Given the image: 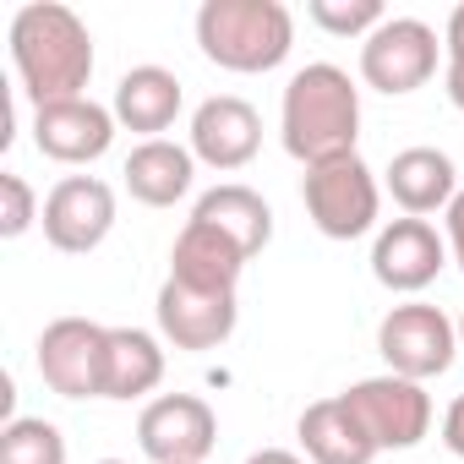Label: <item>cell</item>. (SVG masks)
Masks as SVG:
<instances>
[{"label": "cell", "mask_w": 464, "mask_h": 464, "mask_svg": "<svg viewBox=\"0 0 464 464\" xmlns=\"http://www.w3.org/2000/svg\"><path fill=\"white\" fill-rule=\"evenodd\" d=\"M164 382V344L148 328H110L104 399H142Z\"/></svg>", "instance_id": "44dd1931"}, {"label": "cell", "mask_w": 464, "mask_h": 464, "mask_svg": "<svg viewBox=\"0 0 464 464\" xmlns=\"http://www.w3.org/2000/svg\"><path fill=\"white\" fill-rule=\"evenodd\" d=\"M191 218L213 224L218 236H224V241H236L246 257H257V252L274 241V208L263 202V191H252V186H241V180L202 191L197 208H191Z\"/></svg>", "instance_id": "ffe728a7"}, {"label": "cell", "mask_w": 464, "mask_h": 464, "mask_svg": "<svg viewBox=\"0 0 464 464\" xmlns=\"http://www.w3.org/2000/svg\"><path fill=\"white\" fill-rule=\"evenodd\" d=\"M34 218H44L34 186H28L17 169H6V175H0V236H6V241L28 236V224H34Z\"/></svg>", "instance_id": "cb8c5ba5"}, {"label": "cell", "mask_w": 464, "mask_h": 464, "mask_svg": "<svg viewBox=\"0 0 464 464\" xmlns=\"http://www.w3.org/2000/svg\"><path fill=\"white\" fill-rule=\"evenodd\" d=\"M0 464H66V437L44 415H12L0 426Z\"/></svg>", "instance_id": "7402d4cb"}, {"label": "cell", "mask_w": 464, "mask_h": 464, "mask_svg": "<svg viewBox=\"0 0 464 464\" xmlns=\"http://www.w3.org/2000/svg\"><path fill=\"white\" fill-rule=\"evenodd\" d=\"M442 442H448V453L453 459H464V393L448 404V415H442Z\"/></svg>", "instance_id": "4316f807"}, {"label": "cell", "mask_w": 464, "mask_h": 464, "mask_svg": "<svg viewBox=\"0 0 464 464\" xmlns=\"http://www.w3.org/2000/svg\"><path fill=\"white\" fill-rule=\"evenodd\" d=\"M186 148L208 169H224V175L246 169L257 159V148H263V115L236 93H213V99H202L191 110V142Z\"/></svg>", "instance_id": "4fadbf2b"}, {"label": "cell", "mask_w": 464, "mask_h": 464, "mask_svg": "<svg viewBox=\"0 0 464 464\" xmlns=\"http://www.w3.org/2000/svg\"><path fill=\"white\" fill-rule=\"evenodd\" d=\"M306 17H312L323 34H334V39H361V44L388 23L382 0H312Z\"/></svg>", "instance_id": "603a6c76"}, {"label": "cell", "mask_w": 464, "mask_h": 464, "mask_svg": "<svg viewBox=\"0 0 464 464\" xmlns=\"http://www.w3.org/2000/svg\"><path fill=\"white\" fill-rule=\"evenodd\" d=\"M279 137L285 153L306 169L350 159L361 142V88L350 82L344 66L312 61L285 82V110H279Z\"/></svg>", "instance_id": "7a4b0ae2"}, {"label": "cell", "mask_w": 464, "mask_h": 464, "mask_svg": "<svg viewBox=\"0 0 464 464\" xmlns=\"http://www.w3.org/2000/svg\"><path fill=\"white\" fill-rule=\"evenodd\" d=\"M448 268V241L426 218H393L372 241V279L393 295H420Z\"/></svg>", "instance_id": "8fae6325"}, {"label": "cell", "mask_w": 464, "mask_h": 464, "mask_svg": "<svg viewBox=\"0 0 464 464\" xmlns=\"http://www.w3.org/2000/svg\"><path fill=\"white\" fill-rule=\"evenodd\" d=\"M6 39H12L17 82L34 99V110L88 99L82 88L93 82V34L72 6H61V0H28V6H17Z\"/></svg>", "instance_id": "6da1fadb"}, {"label": "cell", "mask_w": 464, "mask_h": 464, "mask_svg": "<svg viewBox=\"0 0 464 464\" xmlns=\"http://www.w3.org/2000/svg\"><path fill=\"white\" fill-rule=\"evenodd\" d=\"M459 350H464V317H459Z\"/></svg>", "instance_id": "f1b7e54d"}, {"label": "cell", "mask_w": 464, "mask_h": 464, "mask_svg": "<svg viewBox=\"0 0 464 464\" xmlns=\"http://www.w3.org/2000/svg\"><path fill=\"white\" fill-rule=\"evenodd\" d=\"M437 28L420 23V17H388L366 44H361V82L388 93V99H404L415 88H426L437 77Z\"/></svg>", "instance_id": "8992f818"}, {"label": "cell", "mask_w": 464, "mask_h": 464, "mask_svg": "<svg viewBox=\"0 0 464 464\" xmlns=\"http://www.w3.org/2000/svg\"><path fill=\"white\" fill-rule=\"evenodd\" d=\"M44 241L66 257H88L115 229V191L99 175H66L44 197Z\"/></svg>", "instance_id": "9c48e42d"}, {"label": "cell", "mask_w": 464, "mask_h": 464, "mask_svg": "<svg viewBox=\"0 0 464 464\" xmlns=\"http://www.w3.org/2000/svg\"><path fill=\"white\" fill-rule=\"evenodd\" d=\"M99 464H126V459H99Z\"/></svg>", "instance_id": "f546056e"}, {"label": "cell", "mask_w": 464, "mask_h": 464, "mask_svg": "<svg viewBox=\"0 0 464 464\" xmlns=\"http://www.w3.org/2000/svg\"><path fill=\"white\" fill-rule=\"evenodd\" d=\"M295 437H301L306 464H372L377 459V442L366 437V426L355 420L344 393L306 404L301 420H295Z\"/></svg>", "instance_id": "e0dca14e"}, {"label": "cell", "mask_w": 464, "mask_h": 464, "mask_svg": "<svg viewBox=\"0 0 464 464\" xmlns=\"http://www.w3.org/2000/svg\"><path fill=\"white\" fill-rule=\"evenodd\" d=\"M246 464H306L301 453H290V448H257Z\"/></svg>", "instance_id": "83f0119b"}, {"label": "cell", "mask_w": 464, "mask_h": 464, "mask_svg": "<svg viewBox=\"0 0 464 464\" xmlns=\"http://www.w3.org/2000/svg\"><path fill=\"white\" fill-rule=\"evenodd\" d=\"M301 202H306V218L323 229L328 241H361V236H372V229H377L382 186L366 169V159L350 153V159H334V164L306 169L301 175Z\"/></svg>", "instance_id": "277c9868"}, {"label": "cell", "mask_w": 464, "mask_h": 464, "mask_svg": "<svg viewBox=\"0 0 464 464\" xmlns=\"http://www.w3.org/2000/svg\"><path fill=\"white\" fill-rule=\"evenodd\" d=\"M218 442V415L197 393H159L137 415V448L153 464H202Z\"/></svg>", "instance_id": "30bf717a"}, {"label": "cell", "mask_w": 464, "mask_h": 464, "mask_svg": "<svg viewBox=\"0 0 464 464\" xmlns=\"http://www.w3.org/2000/svg\"><path fill=\"white\" fill-rule=\"evenodd\" d=\"M442 55H448V72H442L448 104H453V110H464V0L448 12V28H442Z\"/></svg>", "instance_id": "d4e9b609"}, {"label": "cell", "mask_w": 464, "mask_h": 464, "mask_svg": "<svg viewBox=\"0 0 464 464\" xmlns=\"http://www.w3.org/2000/svg\"><path fill=\"white\" fill-rule=\"evenodd\" d=\"M382 186L393 191V202L404 208V218H426V213H448V202L459 197V169L442 148H404L388 159Z\"/></svg>", "instance_id": "2e32d148"}, {"label": "cell", "mask_w": 464, "mask_h": 464, "mask_svg": "<svg viewBox=\"0 0 464 464\" xmlns=\"http://www.w3.org/2000/svg\"><path fill=\"white\" fill-rule=\"evenodd\" d=\"M186 93H180V77L164 72V66H131L121 82H115V126L126 131H142V142H153L159 131L175 126Z\"/></svg>", "instance_id": "ac0fdd59"}, {"label": "cell", "mask_w": 464, "mask_h": 464, "mask_svg": "<svg viewBox=\"0 0 464 464\" xmlns=\"http://www.w3.org/2000/svg\"><path fill=\"white\" fill-rule=\"evenodd\" d=\"M344 404L355 410V420L366 426L377 453L382 448L404 453V448L426 442V431H431V393H426V382H410V377H393V372L361 377L355 388H344Z\"/></svg>", "instance_id": "52a82bcc"}, {"label": "cell", "mask_w": 464, "mask_h": 464, "mask_svg": "<svg viewBox=\"0 0 464 464\" xmlns=\"http://www.w3.org/2000/svg\"><path fill=\"white\" fill-rule=\"evenodd\" d=\"M115 142V110L93 99H66L34 110V148L55 164H93Z\"/></svg>", "instance_id": "5bb4252c"}, {"label": "cell", "mask_w": 464, "mask_h": 464, "mask_svg": "<svg viewBox=\"0 0 464 464\" xmlns=\"http://www.w3.org/2000/svg\"><path fill=\"white\" fill-rule=\"evenodd\" d=\"M104 350H110V328L88 323V317H55L39 334V377L50 393L61 399H104Z\"/></svg>", "instance_id": "ba28073f"}, {"label": "cell", "mask_w": 464, "mask_h": 464, "mask_svg": "<svg viewBox=\"0 0 464 464\" xmlns=\"http://www.w3.org/2000/svg\"><path fill=\"white\" fill-rule=\"evenodd\" d=\"M197 50L236 77H257L290 61L295 17L279 0H202L197 6Z\"/></svg>", "instance_id": "3957f363"}, {"label": "cell", "mask_w": 464, "mask_h": 464, "mask_svg": "<svg viewBox=\"0 0 464 464\" xmlns=\"http://www.w3.org/2000/svg\"><path fill=\"white\" fill-rule=\"evenodd\" d=\"M442 241H448V257H453L459 274H464V186H459V197H453L448 213H442Z\"/></svg>", "instance_id": "484cf974"}, {"label": "cell", "mask_w": 464, "mask_h": 464, "mask_svg": "<svg viewBox=\"0 0 464 464\" xmlns=\"http://www.w3.org/2000/svg\"><path fill=\"white\" fill-rule=\"evenodd\" d=\"M159 334L175 344V350H218L241 323V295H218V290H191L180 279H164L159 285Z\"/></svg>", "instance_id": "7c38bea8"}, {"label": "cell", "mask_w": 464, "mask_h": 464, "mask_svg": "<svg viewBox=\"0 0 464 464\" xmlns=\"http://www.w3.org/2000/svg\"><path fill=\"white\" fill-rule=\"evenodd\" d=\"M126 191L142 202V208H175L191 180H197V153L169 142V137H153V142H137L126 153Z\"/></svg>", "instance_id": "d6986e66"}, {"label": "cell", "mask_w": 464, "mask_h": 464, "mask_svg": "<svg viewBox=\"0 0 464 464\" xmlns=\"http://www.w3.org/2000/svg\"><path fill=\"white\" fill-rule=\"evenodd\" d=\"M246 263H252V257H246L236 241H224L213 224L186 218V229L175 236V252H169V279H180V285H191V290L236 295V290H241Z\"/></svg>", "instance_id": "9a60e30c"}, {"label": "cell", "mask_w": 464, "mask_h": 464, "mask_svg": "<svg viewBox=\"0 0 464 464\" xmlns=\"http://www.w3.org/2000/svg\"><path fill=\"white\" fill-rule=\"evenodd\" d=\"M377 355L388 361L393 377H410V382H431L453 366L459 355V323L442 312V306H426V301H404L393 306L382 323H377Z\"/></svg>", "instance_id": "5b68a950"}]
</instances>
